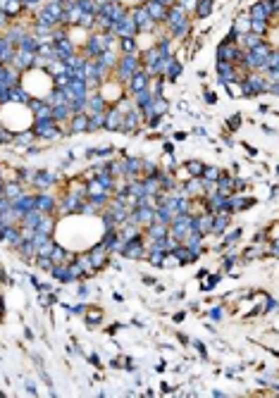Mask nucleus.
Instances as JSON below:
<instances>
[{"label": "nucleus", "mask_w": 279, "mask_h": 398, "mask_svg": "<svg viewBox=\"0 0 279 398\" xmlns=\"http://www.w3.org/2000/svg\"><path fill=\"white\" fill-rule=\"evenodd\" d=\"M186 172H189V177H203V162L201 160H186Z\"/></svg>", "instance_id": "29"}, {"label": "nucleus", "mask_w": 279, "mask_h": 398, "mask_svg": "<svg viewBox=\"0 0 279 398\" xmlns=\"http://www.w3.org/2000/svg\"><path fill=\"white\" fill-rule=\"evenodd\" d=\"M129 14H131V19H134V24H136V31L139 33H150L153 29H155V22L150 19V14L146 12L143 5H134Z\"/></svg>", "instance_id": "2"}, {"label": "nucleus", "mask_w": 279, "mask_h": 398, "mask_svg": "<svg viewBox=\"0 0 279 398\" xmlns=\"http://www.w3.org/2000/svg\"><path fill=\"white\" fill-rule=\"evenodd\" d=\"M241 122H244L241 115H232V117L227 119V127H229V131H236L239 127H241Z\"/></svg>", "instance_id": "37"}, {"label": "nucleus", "mask_w": 279, "mask_h": 398, "mask_svg": "<svg viewBox=\"0 0 279 398\" xmlns=\"http://www.w3.org/2000/svg\"><path fill=\"white\" fill-rule=\"evenodd\" d=\"M186 139V131H174V141H184Z\"/></svg>", "instance_id": "44"}, {"label": "nucleus", "mask_w": 279, "mask_h": 398, "mask_svg": "<svg viewBox=\"0 0 279 398\" xmlns=\"http://www.w3.org/2000/svg\"><path fill=\"white\" fill-rule=\"evenodd\" d=\"M88 129V115L86 112H76L69 117V131L72 134H84Z\"/></svg>", "instance_id": "16"}, {"label": "nucleus", "mask_w": 279, "mask_h": 398, "mask_svg": "<svg viewBox=\"0 0 279 398\" xmlns=\"http://www.w3.org/2000/svg\"><path fill=\"white\" fill-rule=\"evenodd\" d=\"M222 174V170L220 167H215V165H205L203 167V177L201 179H205V182H217V177Z\"/></svg>", "instance_id": "32"}, {"label": "nucleus", "mask_w": 279, "mask_h": 398, "mask_svg": "<svg viewBox=\"0 0 279 398\" xmlns=\"http://www.w3.org/2000/svg\"><path fill=\"white\" fill-rule=\"evenodd\" d=\"M141 69V57L136 53H129V55H122V57H117V65H115V76H117L119 81H124L127 84L129 79H131V74L134 72H139Z\"/></svg>", "instance_id": "1"}, {"label": "nucleus", "mask_w": 279, "mask_h": 398, "mask_svg": "<svg viewBox=\"0 0 279 398\" xmlns=\"http://www.w3.org/2000/svg\"><path fill=\"white\" fill-rule=\"evenodd\" d=\"M50 81H53V88H64L69 84V76H67V72H64V74H53Z\"/></svg>", "instance_id": "35"}, {"label": "nucleus", "mask_w": 279, "mask_h": 398, "mask_svg": "<svg viewBox=\"0 0 279 398\" xmlns=\"http://www.w3.org/2000/svg\"><path fill=\"white\" fill-rule=\"evenodd\" d=\"M196 17L198 19H205V17H210V12H213V0H196Z\"/></svg>", "instance_id": "22"}, {"label": "nucleus", "mask_w": 279, "mask_h": 398, "mask_svg": "<svg viewBox=\"0 0 279 398\" xmlns=\"http://www.w3.org/2000/svg\"><path fill=\"white\" fill-rule=\"evenodd\" d=\"M208 315H210L213 320H220V317H225V308H222V305H217V308H210V310H208Z\"/></svg>", "instance_id": "39"}, {"label": "nucleus", "mask_w": 279, "mask_h": 398, "mask_svg": "<svg viewBox=\"0 0 279 398\" xmlns=\"http://www.w3.org/2000/svg\"><path fill=\"white\" fill-rule=\"evenodd\" d=\"M217 281H220V274H215V277H210L208 281H203V286H201V289H203V291H213Z\"/></svg>", "instance_id": "40"}, {"label": "nucleus", "mask_w": 279, "mask_h": 398, "mask_svg": "<svg viewBox=\"0 0 279 398\" xmlns=\"http://www.w3.org/2000/svg\"><path fill=\"white\" fill-rule=\"evenodd\" d=\"M19 10H21V2H19V0H0V12H5L7 17L17 14Z\"/></svg>", "instance_id": "25"}, {"label": "nucleus", "mask_w": 279, "mask_h": 398, "mask_svg": "<svg viewBox=\"0 0 279 398\" xmlns=\"http://www.w3.org/2000/svg\"><path fill=\"white\" fill-rule=\"evenodd\" d=\"M232 26H234L236 31H239V36H241V33L251 31V19H244V17H236V19H234V24H232Z\"/></svg>", "instance_id": "33"}, {"label": "nucleus", "mask_w": 279, "mask_h": 398, "mask_svg": "<svg viewBox=\"0 0 279 398\" xmlns=\"http://www.w3.org/2000/svg\"><path fill=\"white\" fill-rule=\"evenodd\" d=\"M86 253H88V260H91V265H93L96 269L105 267V262L110 260V253H107V248L103 246V243H98V246L88 248Z\"/></svg>", "instance_id": "10"}, {"label": "nucleus", "mask_w": 279, "mask_h": 398, "mask_svg": "<svg viewBox=\"0 0 279 398\" xmlns=\"http://www.w3.org/2000/svg\"><path fill=\"white\" fill-rule=\"evenodd\" d=\"M107 108V103H105V98L100 96L98 91H93V93H88V98H86V115H93V112H105Z\"/></svg>", "instance_id": "13"}, {"label": "nucleus", "mask_w": 279, "mask_h": 398, "mask_svg": "<svg viewBox=\"0 0 279 398\" xmlns=\"http://www.w3.org/2000/svg\"><path fill=\"white\" fill-rule=\"evenodd\" d=\"M36 2H41V0H21L24 7H31V5H36Z\"/></svg>", "instance_id": "45"}, {"label": "nucleus", "mask_w": 279, "mask_h": 398, "mask_svg": "<svg viewBox=\"0 0 279 398\" xmlns=\"http://www.w3.org/2000/svg\"><path fill=\"white\" fill-rule=\"evenodd\" d=\"M265 255V248H260V246H251L244 253V260H256V258H263Z\"/></svg>", "instance_id": "34"}, {"label": "nucleus", "mask_w": 279, "mask_h": 398, "mask_svg": "<svg viewBox=\"0 0 279 398\" xmlns=\"http://www.w3.org/2000/svg\"><path fill=\"white\" fill-rule=\"evenodd\" d=\"M24 194V191H21V184L19 182H14V184H2V198H7V200H10V203H14V200H17V198H19V196Z\"/></svg>", "instance_id": "17"}, {"label": "nucleus", "mask_w": 279, "mask_h": 398, "mask_svg": "<svg viewBox=\"0 0 279 398\" xmlns=\"http://www.w3.org/2000/svg\"><path fill=\"white\" fill-rule=\"evenodd\" d=\"M5 279V269H2V265H0V281Z\"/></svg>", "instance_id": "48"}, {"label": "nucleus", "mask_w": 279, "mask_h": 398, "mask_svg": "<svg viewBox=\"0 0 279 398\" xmlns=\"http://www.w3.org/2000/svg\"><path fill=\"white\" fill-rule=\"evenodd\" d=\"M143 7H146V12L150 14V19H153L155 24H162V22H165L167 7H165L162 2H158V0H146V2H143Z\"/></svg>", "instance_id": "12"}, {"label": "nucleus", "mask_w": 279, "mask_h": 398, "mask_svg": "<svg viewBox=\"0 0 279 398\" xmlns=\"http://www.w3.org/2000/svg\"><path fill=\"white\" fill-rule=\"evenodd\" d=\"M41 217L43 215L36 210V207H33V210H29V212H24V215H21V224L33 226V229H36V226H38V222H41Z\"/></svg>", "instance_id": "27"}, {"label": "nucleus", "mask_w": 279, "mask_h": 398, "mask_svg": "<svg viewBox=\"0 0 279 398\" xmlns=\"http://www.w3.org/2000/svg\"><path fill=\"white\" fill-rule=\"evenodd\" d=\"M241 234H244V229H234V231H229V234L225 231V246H227V243H232V241H236Z\"/></svg>", "instance_id": "38"}, {"label": "nucleus", "mask_w": 279, "mask_h": 398, "mask_svg": "<svg viewBox=\"0 0 279 398\" xmlns=\"http://www.w3.org/2000/svg\"><path fill=\"white\" fill-rule=\"evenodd\" d=\"M100 67H105V69H115V65H117V57H115V53L112 50H103V53L98 55V57H93Z\"/></svg>", "instance_id": "19"}, {"label": "nucleus", "mask_w": 279, "mask_h": 398, "mask_svg": "<svg viewBox=\"0 0 279 398\" xmlns=\"http://www.w3.org/2000/svg\"><path fill=\"white\" fill-rule=\"evenodd\" d=\"M86 308H88L86 303H79V305H74V308L69 305V312H72V315H84V312H86Z\"/></svg>", "instance_id": "41"}, {"label": "nucleus", "mask_w": 279, "mask_h": 398, "mask_svg": "<svg viewBox=\"0 0 279 398\" xmlns=\"http://www.w3.org/2000/svg\"><path fill=\"white\" fill-rule=\"evenodd\" d=\"M141 110L136 108V105H131V108L127 110V112H124V117H122V134H136V131H139V127H141Z\"/></svg>", "instance_id": "3"}, {"label": "nucleus", "mask_w": 279, "mask_h": 398, "mask_svg": "<svg viewBox=\"0 0 279 398\" xmlns=\"http://www.w3.org/2000/svg\"><path fill=\"white\" fill-rule=\"evenodd\" d=\"M36 231H41V234H48V236H53L55 231V217L53 215H43L38 226H36Z\"/></svg>", "instance_id": "20"}, {"label": "nucleus", "mask_w": 279, "mask_h": 398, "mask_svg": "<svg viewBox=\"0 0 279 398\" xmlns=\"http://www.w3.org/2000/svg\"><path fill=\"white\" fill-rule=\"evenodd\" d=\"M232 215L229 212H213V226H210V234H225L227 226H229Z\"/></svg>", "instance_id": "15"}, {"label": "nucleus", "mask_w": 279, "mask_h": 398, "mask_svg": "<svg viewBox=\"0 0 279 398\" xmlns=\"http://www.w3.org/2000/svg\"><path fill=\"white\" fill-rule=\"evenodd\" d=\"M184 72V65L179 57H170L167 60V67H165V74H162V79H170V81H177L179 76H182Z\"/></svg>", "instance_id": "14"}, {"label": "nucleus", "mask_w": 279, "mask_h": 398, "mask_svg": "<svg viewBox=\"0 0 279 398\" xmlns=\"http://www.w3.org/2000/svg\"><path fill=\"white\" fill-rule=\"evenodd\" d=\"M203 100L208 105H215V103H217V96H215L213 91H208V93H203Z\"/></svg>", "instance_id": "42"}, {"label": "nucleus", "mask_w": 279, "mask_h": 398, "mask_svg": "<svg viewBox=\"0 0 279 398\" xmlns=\"http://www.w3.org/2000/svg\"><path fill=\"white\" fill-rule=\"evenodd\" d=\"M36 265L41 269H45V272H50V267H53V260L48 258V255H36Z\"/></svg>", "instance_id": "36"}, {"label": "nucleus", "mask_w": 279, "mask_h": 398, "mask_svg": "<svg viewBox=\"0 0 279 398\" xmlns=\"http://www.w3.org/2000/svg\"><path fill=\"white\" fill-rule=\"evenodd\" d=\"M72 117V112H69V105L64 103V105H55L53 108V122L55 124H62L64 119Z\"/></svg>", "instance_id": "24"}, {"label": "nucleus", "mask_w": 279, "mask_h": 398, "mask_svg": "<svg viewBox=\"0 0 279 398\" xmlns=\"http://www.w3.org/2000/svg\"><path fill=\"white\" fill-rule=\"evenodd\" d=\"M103 124H105V112H93V115H88V129L86 131L103 129Z\"/></svg>", "instance_id": "26"}, {"label": "nucleus", "mask_w": 279, "mask_h": 398, "mask_svg": "<svg viewBox=\"0 0 279 398\" xmlns=\"http://www.w3.org/2000/svg\"><path fill=\"white\" fill-rule=\"evenodd\" d=\"M124 258L129 260H141V258H146V248H143V238L136 236V238H129V241H124V248L119 250Z\"/></svg>", "instance_id": "5"}, {"label": "nucleus", "mask_w": 279, "mask_h": 398, "mask_svg": "<svg viewBox=\"0 0 279 398\" xmlns=\"http://www.w3.org/2000/svg\"><path fill=\"white\" fill-rule=\"evenodd\" d=\"M241 48L234 43V41H222L217 45V60H225V62H232V65H239V57H241Z\"/></svg>", "instance_id": "4"}, {"label": "nucleus", "mask_w": 279, "mask_h": 398, "mask_svg": "<svg viewBox=\"0 0 279 398\" xmlns=\"http://www.w3.org/2000/svg\"><path fill=\"white\" fill-rule=\"evenodd\" d=\"M248 14H251V19H263V22H270L272 26L277 22V17H272V12H270V7H268V0L253 2V5L248 7Z\"/></svg>", "instance_id": "6"}, {"label": "nucleus", "mask_w": 279, "mask_h": 398, "mask_svg": "<svg viewBox=\"0 0 279 398\" xmlns=\"http://www.w3.org/2000/svg\"><path fill=\"white\" fill-rule=\"evenodd\" d=\"M268 29H270V22H263V19H251V31L258 33V36H268Z\"/></svg>", "instance_id": "30"}, {"label": "nucleus", "mask_w": 279, "mask_h": 398, "mask_svg": "<svg viewBox=\"0 0 279 398\" xmlns=\"http://www.w3.org/2000/svg\"><path fill=\"white\" fill-rule=\"evenodd\" d=\"M146 231H148V236L153 238V241H160V238L167 236V224H162V222H150L148 226H146Z\"/></svg>", "instance_id": "18"}, {"label": "nucleus", "mask_w": 279, "mask_h": 398, "mask_svg": "<svg viewBox=\"0 0 279 398\" xmlns=\"http://www.w3.org/2000/svg\"><path fill=\"white\" fill-rule=\"evenodd\" d=\"M86 322H88V327H96V324L103 322V310L100 308H96V305H91V308H86Z\"/></svg>", "instance_id": "21"}, {"label": "nucleus", "mask_w": 279, "mask_h": 398, "mask_svg": "<svg viewBox=\"0 0 279 398\" xmlns=\"http://www.w3.org/2000/svg\"><path fill=\"white\" fill-rule=\"evenodd\" d=\"M88 363H91L93 367H100V365H103V363L98 360V355H96V353H91V355H88Z\"/></svg>", "instance_id": "43"}, {"label": "nucleus", "mask_w": 279, "mask_h": 398, "mask_svg": "<svg viewBox=\"0 0 279 398\" xmlns=\"http://www.w3.org/2000/svg\"><path fill=\"white\" fill-rule=\"evenodd\" d=\"M148 81H150V76L146 74V69L141 67L139 72H134V74H131V79L127 81L129 93L134 96V93H139V91H146V88H148Z\"/></svg>", "instance_id": "9"}, {"label": "nucleus", "mask_w": 279, "mask_h": 398, "mask_svg": "<svg viewBox=\"0 0 279 398\" xmlns=\"http://www.w3.org/2000/svg\"><path fill=\"white\" fill-rule=\"evenodd\" d=\"M31 141H36V136H33L31 131H19V134H14L12 143H14V146H29Z\"/></svg>", "instance_id": "31"}, {"label": "nucleus", "mask_w": 279, "mask_h": 398, "mask_svg": "<svg viewBox=\"0 0 279 398\" xmlns=\"http://www.w3.org/2000/svg\"><path fill=\"white\" fill-rule=\"evenodd\" d=\"M57 182V174L55 172H48V170H38L33 172V179H31V186L38 189V191H50V186Z\"/></svg>", "instance_id": "7"}, {"label": "nucleus", "mask_w": 279, "mask_h": 398, "mask_svg": "<svg viewBox=\"0 0 279 398\" xmlns=\"http://www.w3.org/2000/svg\"><path fill=\"white\" fill-rule=\"evenodd\" d=\"M122 117H124V112H122L117 105H110V108H105V124H103V129L119 131V129H122Z\"/></svg>", "instance_id": "8"}, {"label": "nucleus", "mask_w": 279, "mask_h": 398, "mask_svg": "<svg viewBox=\"0 0 279 398\" xmlns=\"http://www.w3.org/2000/svg\"><path fill=\"white\" fill-rule=\"evenodd\" d=\"M57 203H55V198L48 191H41V194H36V210L41 212V215H53Z\"/></svg>", "instance_id": "11"}, {"label": "nucleus", "mask_w": 279, "mask_h": 398, "mask_svg": "<svg viewBox=\"0 0 279 398\" xmlns=\"http://www.w3.org/2000/svg\"><path fill=\"white\" fill-rule=\"evenodd\" d=\"M50 274H53V279L62 281V284H69V274H67V262H57L50 267Z\"/></svg>", "instance_id": "23"}, {"label": "nucleus", "mask_w": 279, "mask_h": 398, "mask_svg": "<svg viewBox=\"0 0 279 398\" xmlns=\"http://www.w3.org/2000/svg\"><path fill=\"white\" fill-rule=\"evenodd\" d=\"M119 48H122V55L136 53V50H139V41H136V36H131V38H119Z\"/></svg>", "instance_id": "28"}, {"label": "nucleus", "mask_w": 279, "mask_h": 398, "mask_svg": "<svg viewBox=\"0 0 279 398\" xmlns=\"http://www.w3.org/2000/svg\"><path fill=\"white\" fill-rule=\"evenodd\" d=\"M193 131H196V134H198V136H205V134H208V131H205L203 127H196V129H193Z\"/></svg>", "instance_id": "46"}, {"label": "nucleus", "mask_w": 279, "mask_h": 398, "mask_svg": "<svg viewBox=\"0 0 279 398\" xmlns=\"http://www.w3.org/2000/svg\"><path fill=\"white\" fill-rule=\"evenodd\" d=\"M165 153H174V146H172V143H165Z\"/></svg>", "instance_id": "47"}]
</instances>
